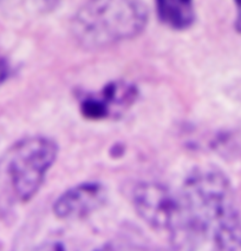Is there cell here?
Listing matches in <instances>:
<instances>
[{
	"label": "cell",
	"instance_id": "obj_8",
	"mask_svg": "<svg viewBox=\"0 0 241 251\" xmlns=\"http://www.w3.org/2000/svg\"><path fill=\"white\" fill-rule=\"evenodd\" d=\"M33 1L36 2L38 8H40L44 12H46V11L52 10V8L57 6L60 0H33Z\"/></svg>",
	"mask_w": 241,
	"mask_h": 251
},
{
	"label": "cell",
	"instance_id": "obj_7",
	"mask_svg": "<svg viewBox=\"0 0 241 251\" xmlns=\"http://www.w3.org/2000/svg\"><path fill=\"white\" fill-rule=\"evenodd\" d=\"M158 18L174 30H184L194 23L193 0H155Z\"/></svg>",
	"mask_w": 241,
	"mask_h": 251
},
{
	"label": "cell",
	"instance_id": "obj_2",
	"mask_svg": "<svg viewBox=\"0 0 241 251\" xmlns=\"http://www.w3.org/2000/svg\"><path fill=\"white\" fill-rule=\"evenodd\" d=\"M147 22L142 0H88L73 17L71 31L79 45L97 50L139 36Z\"/></svg>",
	"mask_w": 241,
	"mask_h": 251
},
{
	"label": "cell",
	"instance_id": "obj_3",
	"mask_svg": "<svg viewBox=\"0 0 241 251\" xmlns=\"http://www.w3.org/2000/svg\"><path fill=\"white\" fill-rule=\"evenodd\" d=\"M57 154V144L46 137L26 138L13 149L8 175L14 194L22 202L30 201L39 191Z\"/></svg>",
	"mask_w": 241,
	"mask_h": 251
},
{
	"label": "cell",
	"instance_id": "obj_9",
	"mask_svg": "<svg viewBox=\"0 0 241 251\" xmlns=\"http://www.w3.org/2000/svg\"><path fill=\"white\" fill-rule=\"evenodd\" d=\"M237 7V19H235V28L241 33V0H234Z\"/></svg>",
	"mask_w": 241,
	"mask_h": 251
},
{
	"label": "cell",
	"instance_id": "obj_4",
	"mask_svg": "<svg viewBox=\"0 0 241 251\" xmlns=\"http://www.w3.org/2000/svg\"><path fill=\"white\" fill-rule=\"evenodd\" d=\"M134 206L140 217L157 231L166 232L172 243L182 224L180 194L158 183H141L133 194Z\"/></svg>",
	"mask_w": 241,
	"mask_h": 251
},
{
	"label": "cell",
	"instance_id": "obj_10",
	"mask_svg": "<svg viewBox=\"0 0 241 251\" xmlns=\"http://www.w3.org/2000/svg\"><path fill=\"white\" fill-rule=\"evenodd\" d=\"M8 75V64L5 60H0V84L2 83Z\"/></svg>",
	"mask_w": 241,
	"mask_h": 251
},
{
	"label": "cell",
	"instance_id": "obj_5",
	"mask_svg": "<svg viewBox=\"0 0 241 251\" xmlns=\"http://www.w3.org/2000/svg\"><path fill=\"white\" fill-rule=\"evenodd\" d=\"M137 90L128 81H111L98 92L84 93L79 99L81 111L88 119L119 117L135 103Z\"/></svg>",
	"mask_w": 241,
	"mask_h": 251
},
{
	"label": "cell",
	"instance_id": "obj_6",
	"mask_svg": "<svg viewBox=\"0 0 241 251\" xmlns=\"http://www.w3.org/2000/svg\"><path fill=\"white\" fill-rule=\"evenodd\" d=\"M105 200L107 191L101 183H82L58 197L54 212L64 221L82 220L101 208Z\"/></svg>",
	"mask_w": 241,
	"mask_h": 251
},
{
	"label": "cell",
	"instance_id": "obj_1",
	"mask_svg": "<svg viewBox=\"0 0 241 251\" xmlns=\"http://www.w3.org/2000/svg\"><path fill=\"white\" fill-rule=\"evenodd\" d=\"M180 194L182 226L178 248L208 242L217 250H241V217L227 177L214 169L196 170Z\"/></svg>",
	"mask_w": 241,
	"mask_h": 251
}]
</instances>
